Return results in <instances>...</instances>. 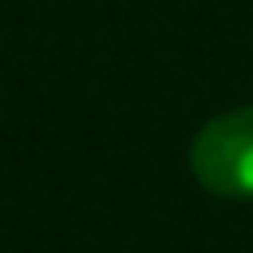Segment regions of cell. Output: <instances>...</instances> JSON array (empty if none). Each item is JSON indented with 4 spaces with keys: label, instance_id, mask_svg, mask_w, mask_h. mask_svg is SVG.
Wrapping results in <instances>:
<instances>
[{
    "label": "cell",
    "instance_id": "obj_1",
    "mask_svg": "<svg viewBox=\"0 0 253 253\" xmlns=\"http://www.w3.org/2000/svg\"><path fill=\"white\" fill-rule=\"evenodd\" d=\"M191 173L213 196L253 200V107L222 111L196 133Z\"/></svg>",
    "mask_w": 253,
    "mask_h": 253
}]
</instances>
